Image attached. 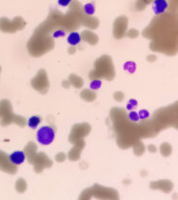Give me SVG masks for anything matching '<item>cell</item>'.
<instances>
[{
    "label": "cell",
    "instance_id": "6da1fadb",
    "mask_svg": "<svg viewBox=\"0 0 178 200\" xmlns=\"http://www.w3.org/2000/svg\"><path fill=\"white\" fill-rule=\"evenodd\" d=\"M55 137V132L53 127L50 126H43L41 127L36 134L37 141L44 146H48L52 144Z\"/></svg>",
    "mask_w": 178,
    "mask_h": 200
},
{
    "label": "cell",
    "instance_id": "7a4b0ae2",
    "mask_svg": "<svg viewBox=\"0 0 178 200\" xmlns=\"http://www.w3.org/2000/svg\"><path fill=\"white\" fill-rule=\"evenodd\" d=\"M152 8H154V12L156 14H160L165 13L168 8V3L166 0H154Z\"/></svg>",
    "mask_w": 178,
    "mask_h": 200
},
{
    "label": "cell",
    "instance_id": "3957f363",
    "mask_svg": "<svg viewBox=\"0 0 178 200\" xmlns=\"http://www.w3.org/2000/svg\"><path fill=\"white\" fill-rule=\"evenodd\" d=\"M10 161L14 164V165H20L25 161V155L23 152L21 151H17L13 153L10 156H9Z\"/></svg>",
    "mask_w": 178,
    "mask_h": 200
},
{
    "label": "cell",
    "instance_id": "277c9868",
    "mask_svg": "<svg viewBox=\"0 0 178 200\" xmlns=\"http://www.w3.org/2000/svg\"><path fill=\"white\" fill-rule=\"evenodd\" d=\"M81 42V35L76 33V32H73V33H71L68 36V43L71 46H75V45H78L79 43Z\"/></svg>",
    "mask_w": 178,
    "mask_h": 200
},
{
    "label": "cell",
    "instance_id": "5b68a950",
    "mask_svg": "<svg viewBox=\"0 0 178 200\" xmlns=\"http://www.w3.org/2000/svg\"><path fill=\"white\" fill-rule=\"evenodd\" d=\"M40 122H41V117L38 115H34L29 119L28 125L31 129H36L38 127V125L40 124Z\"/></svg>",
    "mask_w": 178,
    "mask_h": 200
},
{
    "label": "cell",
    "instance_id": "8992f818",
    "mask_svg": "<svg viewBox=\"0 0 178 200\" xmlns=\"http://www.w3.org/2000/svg\"><path fill=\"white\" fill-rule=\"evenodd\" d=\"M84 11L87 14L92 15L95 13V7L92 3H88L84 6Z\"/></svg>",
    "mask_w": 178,
    "mask_h": 200
},
{
    "label": "cell",
    "instance_id": "52a82bcc",
    "mask_svg": "<svg viewBox=\"0 0 178 200\" xmlns=\"http://www.w3.org/2000/svg\"><path fill=\"white\" fill-rule=\"evenodd\" d=\"M129 119L131 120V121H133V122H137V121H139V115H138V113H135V112H131L130 113H129Z\"/></svg>",
    "mask_w": 178,
    "mask_h": 200
},
{
    "label": "cell",
    "instance_id": "ba28073f",
    "mask_svg": "<svg viewBox=\"0 0 178 200\" xmlns=\"http://www.w3.org/2000/svg\"><path fill=\"white\" fill-rule=\"evenodd\" d=\"M138 115H139V118L140 119H147L149 116V113L148 111H146V110H141L139 112Z\"/></svg>",
    "mask_w": 178,
    "mask_h": 200
},
{
    "label": "cell",
    "instance_id": "9c48e42d",
    "mask_svg": "<svg viewBox=\"0 0 178 200\" xmlns=\"http://www.w3.org/2000/svg\"><path fill=\"white\" fill-rule=\"evenodd\" d=\"M101 87V81L100 80H93L91 83V88L92 90H98Z\"/></svg>",
    "mask_w": 178,
    "mask_h": 200
},
{
    "label": "cell",
    "instance_id": "30bf717a",
    "mask_svg": "<svg viewBox=\"0 0 178 200\" xmlns=\"http://www.w3.org/2000/svg\"><path fill=\"white\" fill-rule=\"evenodd\" d=\"M53 35H54V37H55V38L63 37V36H65V32H64V31H62V30H58V31L55 32Z\"/></svg>",
    "mask_w": 178,
    "mask_h": 200
},
{
    "label": "cell",
    "instance_id": "8fae6325",
    "mask_svg": "<svg viewBox=\"0 0 178 200\" xmlns=\"http://www.w3.org/2000/svg\"><path fill=\"white\" fill-rule=\"evenodd\" d=\"M71 2V0H58V4L62 7L69 6Z\"/></svg>",
    "mask_w": 178,
    "mask_h": 200
},
{
    "label": "cell",
    "instance_id": "7c38bea8",
    "mask_svg": "<svg viewBox=\"0 0 178 200\" xmlns=\"http://www.w3.org/2000/svg\"><path fill=\"white\" fill-rule=\"evenodd\" d=\"M137 105V102L135 101L134 99H133V100H131V101L129 102V104L127 105V109L128 110H132L134 106H136Z\"/></svg>",
    "mask_w": 178,
    "mask_h": 200
}]
</instances>
